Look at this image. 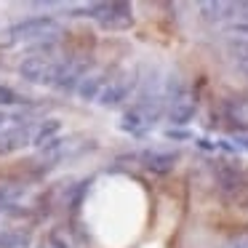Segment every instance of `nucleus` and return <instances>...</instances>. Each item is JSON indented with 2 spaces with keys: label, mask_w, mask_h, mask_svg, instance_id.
<instances>
[{
  "label": "nucleus",
  "mask_w": 248,
  "mask_h": 248,
  "mask_svg": "<svg viewBox=\"0 0 248 248\" xmlns=\"http://www.w3.org/2000/svg\"><path fill=\"white\" fill-rule=\"evenodd\" d=\"M54 32H59V24H56L54 16H27L0 32V46H16L22 40H40Z\"/></svg>",
  "instance_id": "nucleus-1"
},
{
  "label": "nucleus",
  "mask_w": 248,
  "mask_h": 248,
  "mask_svg": "<svg viewBox=\"0 0 248 248\" xmlns=\"http://www.w3.org/2000/svg\"><path fill=\"white\" fill-rule=\"evenodd\" d=\"M35 136H32V128L30 123H19L14 128H6L0 131V155H11V152L22 150L24 144H30Z\"/></svg>",
  "instance_id": "nucleus-2"
},
{
  "label": "nucleus",
  "mask_w": 248,
  "mask_h": 248,
  "mask_svg": "<svg viewBox=\"0 0 248 248\" xmlns=\"http://www.w3.org/2000/svg\"><path fill=\"white\" fill-rule=\"evenodd\" d=\"M99 27L107 32H123V30L134 27V16H131L128 3H109V14L99 19Z\"/></svg>",
  "instance_id": "nucleus-3"
},
{
  "label": "nucleus",
  "mask_w": 248,
  "mask_h": 248,
  "mask_svg": "<svg viewBox=\"0 0 248 248\" xmlns=\"http://www.w3.org/2000/svg\"><path fill=\"white\" fill-rule=\"evenodd\" d=\"M128 91H131V83H120V80L107 83L102 96H99V104L102 107H118L123 99H128Z\"/></svg>",
  "instance_id": "nucleus-4"
},
{
  "label": "nucleus",
  "mask_w": 248,
  "mask_h": 248,
  "mask_svg": "<svg viewBox=\"0 0 248 248\" xmlns=\"http://www.w3.org/2000/svg\"><path fill=\"white\" fill-rule=\"evenodd\" d=\"M102 91H104V75H91V78H86V80L80 83V88H78V96H80L83 102H93V99L99 102Z\"/></svg>",
  "instance_id": "nucleus-5"
},
{
  "label": "nucleus",
  "mask_w": 248,
  "mask_h": 248,
  "mask_svg": "<svg viewBox=\"0 0 248 248\" xmlns=\"http://www.w3.org/2000/svg\"><path fill=\"white\" fill-rule=\"evenodd\" d=\"M147 160V168L155 173H166L173 168V160H176V155H171V152H147L144 155Z\"/></svg>",
  "instance_id": "nucleus-6"
},
{
  "label": "nucleus",
  "mask_w": 248,
  "mask_h": 248,
  "mask_svg": "<svg viewBox=\"0 0 248 248\" xmlns=\"http://www.w3.org/2000/svg\"><path fill=\"white\" fill-rule=\"evenodd\" d=\"M147 118L139 112V109H131V112H125V118H123V123H120V128L123 131H128V134H144V128H147Z\"/></svg>",
  "instance_id": "nucleus-7"
},
{
  "label": "nucleus",
  "mask_w": 248,
  "mask_h": 248,
  "mask_svg": "<svg viewBox=\"0 0 248 248\" xmlns=\"http://www.w3.org/2000/svg\"><path fill=\"white\" fill-rule=\"evenodd\" d=\"M59 128H62V123H59V120H56V118H48V120H46V123L40 125L38 131H35V139H32V144L40 150L43 144H48V141L54 139V134H56Z\"/></svg>",
  "instance_id": "nucleus-8"
},
{
  "label": "nucleus",
  "mask_w": 248,
  "mask_h": 248,
  "mask_svg": "<svg viewBox=\"0 0 248 248\" xmlns=\"http://www.w3.org/2000/svg\"><path fill=\"white\" fill-rule=\"evenodd\" d=\"M195 102H184V99H176V104L171 107V120L173 123H187V120L195 118Z\"/></svg>",
  "instance_id": "nucleus-9"
},
{
  "label": "nucleus",
  "mask_w": 248,
  "mask_h": 248,
  "mask_svg": "<svg viewBox=\"0 0 248 248\" xmlns=\"http://www.w3.org/2000/svg\"><path fill=\"white\" fill-rule=\"evenodd\" d=\"M24 195V187H14V184H0V208L11 211L14 200Z\"/></svg>",
  "instance_id": "nucleus-10"
},
{
  "label": "nucleus",
  "mask_w": 248,
  "mask_h": 248,
  "mask_svg": "<svg viewBox=\"0 0 248 248\" xmlns=\"http://www.w3.org/2000/svg\"><path fill=\"white\" fill-rule=\"evenodd\" d=\"M30 243V235H22V232H3L0 235V248H22Z\"/></svg>",
  "instance_id": "nucleus-11"
},
{
  "label": "nucleus",
  "mask_w": 248,
  "mask_h": 248,
  "mask_svg": "<svg viewBox=\"0 0 248 248\" xmlns=\"http://www.w3.org/2000/svg\"><path fill=\"white\" fill-rule=\"evenodd\" d=\"M22 102H27V96H19L14 88L0 86V107H14V104H22Z\"/></svg>",
  "instance_id": "nucleus-12"
},
{
  "label": "nucleus",
  "mask_w": 248,
  "mask_h": 248,
  "mask_svg": "<svg viewBox=\"0 0 248 248\" xmlns=\"http://www.w3.org/2000/svg\"><path fill=\"white\" fill-rule=\"evenodd\" d=\"M48 246H51V248H70V243H67L64 237H62V232H59V230H54V232L48 235Z\"/></svg>",
  "instance_id": "nucleus-13"
},
{
  "label": "nucleus",
  "mask_w": 248,
  "mask_h": 248,
  "mask_svg": "<svg viewBox=\"0 0 248 248\" xmlns=\"http://www.w3.org/2000/svg\"><path fill=\"white\" fill-rule=\"evenodd\" d=\"M235 248H248V237H243V240L235 243Z\"/></svg>",
  "instance_id": "nucleus-14"
},
{
  "label": "nucleus",
  "mask_w": 248,
  "mask_h": 248,
  "mask_svg": "<svg viewBox=\"0 0 248 248\" xmlns=\"http://www.w3.org/2000/svg\"><path fill=\"white\" fill-rule=\"evenodd\" d=\"M243 8H248V6H243Z\"/></svg>",
  "instance_id": "nucleus-15"
}]
</instances>
